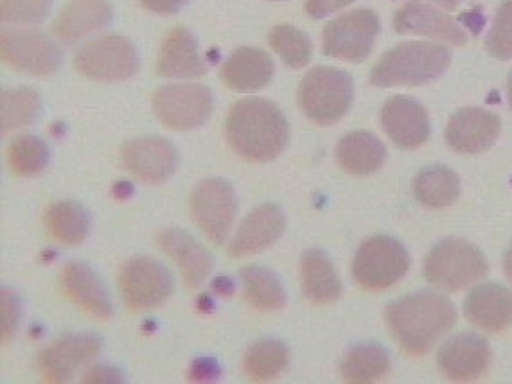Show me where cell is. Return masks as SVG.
I'll list each match as a JSON object with an SVG mask.
<instances>
[{
  "label": "cell",
  "mask_w": 512,
  "mask_h": 384,
  "mask_svg": "<svg viewBox=\"0 0 512 384\" xmlns=\"http://www.w3.org/2000/svg\"><path fill=\"white\" fill-rule=\"evenodd\" d=\"M351 76L335 67L309 70L299 88V105L309 121L320 126L338 123L353 105Z\"/></svg>",
  "instance_id": "5"
},
{
  "label": "cell",
  "mask_w": 512,
  "mask_h": 384,
  "mask_svg": "<svg viewBox=\"0 0 512 384\" xmlns=\"http://www.w3.org/2000/svg\"><path fill=\"white\" fill-rule=\"evenodd\" d=\"M468 15L469 17H464V20H466V24L473 29V33L478 35V33H480V27L484 24V18L478 15V11H475V13H468Z\"/></svg>",
  "instance_id": "44"
},
{
  "label": "cell",
  "mask_w": 512,
  "mask_h": 384,
  "mask_svg": "<svg viewBox=\"0 0 512 384\" xmlns=\"http://www.w3.org/2000/svg\"><path fill=\"white\" fill-rule=\"evenodd\" d=\"M442 376L455 383H473L491 367V349L475 332H460L446 341L437 354Z\"/></svg>",
  "instance_id": "13"
},
{
  "label": "cell",
  "mask_w": 512,
  "mask_h": 384,
  "mask_svg": "<svg viewBox=\"0 0 512 384\" xmlns=\"http://www.w3.org/2000/svg\"><path fill=\"white\" fill-rule=\"evenodd\" d=\"M212 288H214L216 293H220V295H232V291H234V284H232V280L220 277V279L214 280Z\"/></svg>",
  "instance_id": "43"
},
{
  "label": "cell",
  "mask_w": 512,
  "mask_h": 384,
  "mask_svg": "<svg viewBox=\"0 0 512 384\" xmlns=\"http://www.w3.org/2000/svg\"><path fill=\"white\" fill-rule=\"evenodd\" d=\"M2 343L8 345L11 338L17 332L18 322H20V300L17 293L9 288H2Z\"/></svg>",
  "instance_id": "38"
},
{
  "label": "cell",
  "mask_w": 512,
  "mask_h": 384,
  "mask_svg": "<svg viewBox=\"0 0 512 384\" xmlns=\"http://www.w3.org/2000/svg\"><path fill=\"white\" fill-rule=\"evenodd\" d=\"M378 33V15L371 9H354L324 27L322 53L344 62H363L369 58Z\"/></svg>",
  "instance_id": "7"
},
{
  "label": "cell",
  "mask_w": 512,
  "mask_h": 384,
  "mask_svg": "<svg viewBox=\"0 0 512 384\" xmlns=\"http://www.w3.org/2000/svg\"><path fill=\"white\" fill-rule=\"evenodd\" d=\"M394 29L399 35L428 36L453 45L468 42V35L450 15L419 0L408 2L399 9L394 17Z\"/></svg>",
  "instance_id": "18"
},
{
  "label": "cell",
  "mask_w": 512,
  "mask_h": 384,
  "mask_svg": "<svg viewBox=\"0 0 512 384\" xmlns=\"http://www.w3.org/2000/svg\"><path fill=\"white\" fill-rule=\"evenodd\" d=\"M124 377L121 370L114 367H106V365H99V367L90 368L89 372L83 376V383L87 384H115L123 383Z\"/></svg>",
  "instance_id": "41"
},
{
  "label": "cell",
  "mask_w": 512,
  "mask_h": 384,
  "mask_svg": "<svg viewBox=\"0 0 512 384\" xmlns=\"http://www.w3.org/2000/svg\"><path fill=\"white\" fill-rule=\"evenodd\" d=\"M212 110L211 90L204 85H166L153 94V112L169 130H195Z\"/></svg>",
  "instance_id": "11"
},
{
  "label": "cell",
  "mask_w": 512,
  "mask_h": 384,
  "mask_svg": "<svg viewBox=\"0 0 512 384\" xmlns=\"http://www.w3.org/2000/svg\"><path fill=\"white\" fill-rule=\"evenodd\" d=\"M301 284L304 297L315 306H329L342 297V280L333 262L320 250L302 255Z\"/></svg>",
  "instance_id": "27"
},
{
  "label": "cell",
  "mask_w": 512,
  "mask_h": 384,
  "mask_svg": "<svg viewBox=\"0 0 512 384\" xmlns=\"http://www.w3.org/2000/svg\"><path fill=\"white\" fill-rule=\"evenodd\" d=\"M51 0H0L2 22L36 24L47 17Z\"/></svg>",
  "instance_id": "37"
},
{
  "label": "cell",
  "mask_w": 512,
  "mask_h": 384,
  "mask_svg": "<svg viewBox=\"0 0 512 384\" xmlns=\"http://www.w3.org/2000/svg\"><path fill=\"white\" fill-rule=\"evenodd\" d=\"M432 2H435V4H439L441 8L448 9V11H451V9L457 8L459 6L460 0H432Z\"/></svg>",
  "instance_id": "46"
},
{
  "label": "cell",
  "mask_w": 512,
  "mask_h": 384,
  "mask_svg": "<svg viewBox=\"0 0 512 384\" xmlns=\"http://www.w3.org/2000/svg\"><path fill=\"white\" fill-rule=\"evenodd\" d=\"M119 286L130 311H148L162 306L173 291V279L159 261L133 257L119 273Z\"/></svg>",
  "instance_id": "12"
},
{
  "label": "cell",
  "mask_w": 512,
  "mask_h": 384,
  "mask_svg": "<svg viewBox=\"0 0 512 384\" xmlns=\"http://www.w3.org/2000/svg\"><path fill=\"white\" fill-rule=\"evenodd\" d=\"M49 162V148L36 135H20L11 140L8 148V164L11 173L20 178L42 173Z\"/></svg>",
  "instance_id": "34"
},
{
  "label": "cell",
  "mask_w": 512,
  "mask_h": 384,
  "mask_svg": "<svg viewBox=\"0 0 512 384\" xmlns=\"http://www.w3.org/2000/svg\"><path fill=\"white\" fill-rule=\"evenodd\" d=\"M507 92H509V105H511L512 110V70L511 76H509V83H507Z\"/></svg>",
  "instance_id": "47"
},
{
  "label": "cell",
  "mask_w": 512,
  "mask_h": 384,
  "mask_svg": "<svg viewBox=\"0 0 512 384\" xmlns=\"http://www.w3.org/2000/svg\"><path fill=\"white\" fill-rule=\"evenodd\" d=\"M274 72V62L265 51L241 47L223 65L221 79L234 92H257L272 81Z\"/></svg>",
  "instance_id": "25"
},
{
  "label": "cell",
  "mask_w": 512,
  "mask_h": 384,
  "mask_svg": "<svg viewBox=\"0 0 512 384\" xmlns=\"http://www.w3.org/2000/svg\"><path fill=\"white\" fill-rule=\"evenodd\" d=\"M390 358L378 343H363L349 350L340 367L345 383H376L389 374Z\"/></svg>",
  "instance_id": "30"
},
{
  "label": "cell",
  "mask_w": 512,
  "mask_h": 384,
  "mask_svg": "<svg viewBox=\"0 0 512 384\" xmlns=\"http://www.w3.org/2000/svg\"><path fill=\"white\" fill-rule=\"evenodd\" d=\"M142 6L157 15H173L184 8L187 0H141Z\"/></svg>",
  "instance_id": "42"
},
{
  "label": "cell",
  "mask_w": 512,
  "mask_h": 384,
  "mask_svg": "<svg viewBox=\"0 0 512 384\" xmlns=\"http://www.w3.org/2000/svg\"><path fill=\"white\" fill-rule=\"evenodd\" d=\"M283 230V210L272 203L259 205L241 223L238 234L229 245V255L234 259H243L261 254L283 236Z\"/></svg>",
  "instance_id": "20"
},
{
  "label": "cell",
  "mask_w": 512,
  "mask_h": 384,
  "mask_svg": "<svg viewBox=\"0 0 512 384\" xmlns=\"http://www.w3.org/2000/svg\"><path fill=\"white\" fill-rule=\"evenodd\" d=\"M410 268L407 248L389 236L367 239L353 259V279L365 291L389 289Z\"/></svg>",
  "instance_id": "6"
},
{
  "label": "cell",
  "mask_w": 512,
  "mask_h": 384,
  "mask_svg": "<svg viewBox=\"0 0 512 384\" xmlns=\"http://www.w3.org/2000/svg\"><path fill=\"white\" fill-rule=\"evenodd\" d=\"M451 51L446 45L410 42L383 54L372 67L374 87H421L441 78L450 67Z\"/></svg>",
  "instance_id": "3"
},
{
  "label": "cell",
  "mask_w": 512,
  "mask_h": 384,
  "mask_svg": "<svg viewBox=\"0 0 512 384\" xmlns=\"http://www.w3.org/2000/svg\"><path fill=\"white\" fill-rule=\"evenodd\" d=\"M42 108L38 92L33 88H11L0 94V126L2 133L35 123Z\"/></svg>",
  "instance_id": "32"
},
{
  "label": "cell",
  "mask_w": 512,
  "mask_h": 384,
  "mask_svg": "<svg viewBox=\"0 0 512 384\" xmlns=\"http://www.w3.org/2000/svg\"><path fill=\"white\" fill-rule=\"evenodd\" d=\"M101 352V341L92 334H67L38 356V368L49 383L69 381L81 367Z\"/></svg>",
  "instance_id": "15"
},
{
  "label": "cell",
  "mask_w": 512,
  "mask_h": 384,
  "mask_svg": "<svg viewBox=\"0 0 512 384\" xmlns=\"http://www.w3.org/2000/svg\"><path fill=\"white\" fill-rule=\"evenodd\" d=\"M62 289L72 304H76L92 318L108 320L112 316V304L105 286L89 266L81 262L65 264L62 270Z\"/></svg>",
  "instance_id": "23"
},
{
  "label": "cell",
  "mask_w": 512,
  "mask_h": 384,
  "mask_svg": "<svg viewBox=\"0 0 512 384\" xmlns=\"http://www.w3.org/2000/svg\"><path fill=\"white\" fill-rule=\"evenodd\" d=\"M241 280L245 288V302L263 313L283 309L284 289L281 280L263 266H247L241 270Z\"/></svg>",
  "instance_id": "31"
},
{
  "label": "cell",
  "mask_w": 512,
  "mask_h": 384,
  "mask_svg": "<svg viewBox=\"0 0 512 384\" xmlns=\"http://www.w3.org/2000/svg\"><path fill=\"white\" fill-rule=\"evenodd\" d=\"M74 67L94 81H124L139 70V56L128 38L108 35L83 45L76 53Z\"/></svg>",
  "instance_id": "8"
},
{
  "label": "cell",
  "mask_w": 512,
  "mask_h": 384,
  "mask_svg": "<svg viewBox=\"0 0 512 384\" xmlns=\"http://www.w3.org/2000/svg\"><path fill=\"white\" fill-rule=\"evenodd\" d=\"M191 214L209 241L223 245L238 214L234 187L220 178L200 182L191 194Z\"/></svg>",
  "instance_id": "10"
},
{
  "label": "cell",
  "mask_w": 512,
  "mask_h": 384,
  "mask_svg": "<svg viewBox=\"0 0 512 384\" xmlns=\"http://www.w3.org/2000/svg\"><path fill=\"white\" fill-rule=\"evenodd\" d=\"M220 374V365L214 359L202 358L196 359L193 363V367L189 370V379L196 383H207V381L218 379Z\"/></svg>",
  "instance_id": "39"
},
{
  "label": "cell",
  "mask_w": 512,
  "mask_h": 384,
  "mask_svg": "<svg viewBox=\"0 0 512 384\" xmlns=\"http://www.w3.org/2000/svg\"><path fill=\"white\" fill-rule=\"evenodd\" d=\"M2 60L27 76L47 78L62 67V51L40 31L4 29L0 36Z\"/></svg>",
  "instance_id": "9"
},
{
  "label": "cell",
  "mask_w": 512,
  "mask_h": 384,
  "mask_svg": "<svg viewBox=\"0 0 512 384\" xmlns=\"http://www.w3.org/2000/svg\"><path fill=\"white\" fill-rule=\"evenodd\" d=\"M392 338L408 356H424L457 323V311L450 298L435 291H419L392 302L385 311Z\"/></svg>",
  "instance_id": "1"
},
{
  "label": "cell",
  "mask_w": 512,
  "mask_h": 384,
  "mask_svg": "<svg viewBox=\"0 0 512 384\" xmlns=\"http://www.w3.org/2000/svg\"><path fill=\"white\" fill-rule=\"evenodd\" d=\"M415 200L428 209H446L459 200L460 180L457 173L446 166L424 167L415 176Z\"/></svg>",
  "instance_id": "29"
},
{
  "label": "cell",
  "mask_w": 512,
  "mask_h": 384,
  "mask_svg": "<svg viewBox=\"0 0 512 384\" xmlns=\"http://www.w3.org/2000/svg\"><path fill=\"white\" fill-rule=\"evenodd\" d=\"M207 67L198 51L193 33L186 27H173L169 31L157 60V74L162 78H202Z\"/></svg>",
  "instance_id": "22"
},
{
  "label": "cell",
  "mask_w": 512,
  "mask_h": 384,
  "mask_svg": "<svg viewBox=\"0 0 512 384\" xmlns=\"http://www.w3.org/2000/svg\"><path fill=\"white\" fill-rule=\"evenodd\" d=\"M45 228L58 245H81L90 232L89 210L76 201H56L45 212Z\"/></svg>",
  "instance_id": "28"
},
{
  "label": "cell",
  "mask_w": 512,
  "mask_h": 384,
  "mask_svg": "<svg viewBox=\"0 0 512 384\" xmlns=\"http://www.w3.org/2000/svg\"><path fill=\"white\" fill-rule=\"evenodd\" d=\"M225 133L239 157L257 164L275 160L290 140V126L283 112L261 97L241 99L232 106Z\"/></svg>",
  "instance_id": "2"
},
{
  "label": "cell",
  "mask_w": 512,
  "mask_h": 384,
  "mask_svg": "<svg viewBox=\"0 0 512 384\" xmlns=\"http://www.w3.org/2000/svg\"><path fill=\"white\" fill-rule=\"evenodd\" d=\"M387 148L369 131H351L336 146V162L347 175L367 176L380 171Z\"/></svg>",
  "instance_id": "26"
},
{
  "label": "cell",
  "mask_w": 512,
  "mask_h": 384,
  "mask_svg": "<svg viewBox=\"0 0 512 384\" xmlns=\"http://www.w3.org/2000/svg\"><path fill=\"white\" fill-rule=\"evenodd\" d=\"M112 22V8L106 0H72L54 20V35L65 44L98 33Z\"/></svg>",
  "instance_id": "24"
},
{
  "label": "cell",
  "mask_w": 512,
  "mask_h": 384,
  "mask_svg": "<svg viewBox=\"0 0 512 384\" xmlns=\"http://www.w3.org/2000/svg\"><path fill=\"white\" fill-rule=\"evenodd\" d=\"M464 316L484 332H502L512 325V291L496 282L471 289L464 300Z\"/></svg>",
  "instance_id": "19"
},
{
  "label": "cell",
  "mask_w": 512,
  "mask_h": 384,
  "mask_svg": "<svg viewBox=\"0 0 512 384\" xmlns=\"http://www.w3.org/2000/svg\"><path fill=\"white\" fill-rule=\"evenodd\" d=\"M486 47L496 60H512V0H505L487 35Z\"/></svg>",
  "instance_id": "36"
},
{
  "label": "cell",
  "mask_w": 512,
  "mask_h": 384,
  "mask_svg": "<svg viewBox=\"0 0 512 384\" xmlns=\"http://www.w3.org/2000/svg\"><path fill=\"white\" fill-rule=\"evenodd\" d=\"M353 2L354 0H306V11L311 18H324Z\"/></svg>",
  "instance_id": "40"
},
{
  "label": "cell",
  "mask_w": 512,
  "mask_h": 384,
  "mask_svg": "<svg viewBox=\"0 0 512 384\" xmlns=\"http://www.w3.org/2000/svg\"><path fill=\"white\" fill-rule=\"evenodd\" d=\"M121 157L128 173L148 185L168 182L177 169V149L169 140L155 135L126 142Z\"/></svg>",
  "instance_id": "14"
},
{
  "label": "cell",
  "mask_w": 512,
  "mask_h": 384,
  "mask_svg": "<svg viewBox=\"0 0 512 384\" xmlns=\"http://www.w3.org/2000/svg\"><path fill=\"white\" fill-rule=\"evenodd\" d=\"M381 126L401 149L421 148L430 139V119L426 108L412 97H390L381 108Z\"/></svg>",
  "instance_id": "17"
},
{
  "label": "cell",
  "mask_w": 512,
  "mask_h": 384,
  "mask_svg": "<svg viewBox=\"0 0 512 384\" xmlns=\"http://www.w3.org/2000/svg\"><path fill=\"white\" fill-rule=\"evenodd\" d=\"M268 40H270V45L275 53L281 56V60L290 69H302L311 60V53H313L311 42H309L308 36L299 31L297 27L288 26V24L275 26L270 31Z\"/></svg>",
  "instance_id": "35"
},
{
  "label": "cell",
  "mask_w": 512,
  "mask_h": 384,
  "mask_svg": "<svg viewBox=\"0 0 512 384\" xmlns=\"http://www.w3.org/2000/svg\"><path fill=\"white\" fill-rule=\"evenodd\" d=\"M500 131L502 123L498 115L469 106L451 115L446 126V142L455 153L477 155L495 144Z\"/></svg>",
  "instance_id": "16"
},
{
  "label": "cell",
  "mask_w": 512,
  "mask_h": 384,
  "mask_svg": "<svg viewBox=\"0 0 512 384\" xmlns=\"http://www.w3.org/2000/svg\"><path fill=\"white\" fill-rule=\"evenodd\" d=\"M288 349L283 341L263 340L252 345L245 356V372L256 383H265L279 376L288 365Z\"/></svg>",
  "instance_id": "33"
},
{
  "label": "cell",
  "mask_w": 512,
  "mask_h": 384,
  "mask_svg": "<svg viewBox=\"0 0 512 384\" xmlns=\"http://www.w3.org/2000/svg\"><path fill=\"white\" fill-rule=\"evenodd\" d=\"M504 271H505V277L509 279V282L512 284V246L509 248V252H507V255H505V261H504Z\"/></svg>",
  "instance_id": "45"
},
{
  "label": "cell",
  "mask_w": 512,
  "mask_h": 384,
  "mask_svg": "<svg viewBox=\"0 0 512 384\" xmlns=\"http://www.w3.org/2000/svg\"><path fill=\"white\" fill-rule=\"evenodd\" d=\"M489 273L486 255L464 239H444L424 259L423 275L428 284L448 293L462 291Z\"/></svg>",
  "instance_id": "4"
},
{
  "label": "cell",
  "mask_w": 512,
  "mask_h": 384,
  "mask_svg": "<svg viewBox=\"0 0 512 384\" xmlns=\"http://www.w3.org/2000/svg\"><path fill=\"white\" fill-rule=\"evenodd\" d=\"M157 245L175 262L189 289L200 288L212 270V255L195 237L178 228L162 230L157 234Z\"/></svg>",
  "instance_id": "21"
}]
</instances>
